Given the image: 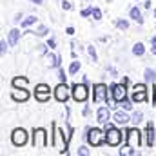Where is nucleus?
Listing matches in <instances>:
<instances>
[{
	"label": "nucleus",
	"mask_w": 156,
	"mask_h": 156,
	"mask_svg": "<svg viewBox=\"0 0 156 156\" xmlns=\"http://www.w3.org/2000/svg\"><path fill=\"white\" fill-rule=\"evenodd\" d=\"M105 142L109 144V145H118L120 142H122V133L115 129L113 125H107V131H105Z\"/></svg>",
	"instance_id": "1"
},
{
	"label": "nucleus",
	"mask_w": 156,
	"mask_h": 156,
	"mask_svg": "<svg viewBox=\"0 0 156 156\" xmlns=\"http://www.w3.org/2000/svg\"><path fill=\"white\" fill-rule=\"evenodd\" d=\"M33 145L37 149H44L47 145V134H45L44 129H35V133H33Z\"/></svg>",
	"instance_id": "2"
},
{
	"label": "nucleus",
	"mask_w": 156,
	"mask_h": 156,
	"mask_svg": "<svg viewBox=\"0 0 156 156\" xmlns=\"http://www.w3.org/2000/svg\"><path fill=\"white\" fill-rule=\"evenodd\" d=\"M11 142H13V145H16V147L26 145V144H27V133H26L24 129H15L13 134H11Z\"/></svg>",
	"instance_id": "3"
},
{
	"label": "nucleus",
	"mask_w": 156,
	"mask_h": 156,
	"mask_svg": "<svg viewBox=\"0 0 156 156\" xmlns=\"http://www.w3.org/2000/svg\"><path fill=\"white\" fill-rule=\"evenodd\" d=\"M125 138H127V145L133 147V149H138L140 144H142V136H140L138 129H129V133H127Z\"/></svg>",
	"instance_id": "4"
},
{
	"label": "nucleus",
	"mask_w": 156,
	"mask_h": 156,
	"mask_svg": "<svg viewBox=\"0 0 156 156\" xmlns=\"http://www.w3.org/2000/svg\"><path fill=\"white\" fill-rule=\"evenodd\" d=\"M87 142H89L91 145H94V147L102 145V142H104V133H102L100 129H89V134H87Z\"/></svg>",
	"instance_id": "5"
},
{
	"label": "nucleus",
	"mask_w": 156,
	"mask_h": 156,
	"mask_svg": "<svg viewBox=\"0 0 156 156\" xmlns=\"http://www.w3.org/2000/svg\"><path fill=\"white\" fill-rule=\"evenodd\" d=\"M87 87L83 85V83H76L75 87H73V98L76 100V102H85L87 100Z\"/></svg>",
	"instance_id": "6"
},
{
	"label": "nucleus",
	"mask_w": 156,
	"mask_h": 156,
	"mask_svg": "<svg viewBox=\"0 0 156 156\" xmlns=\"http://www.w3.org/2000/svg\"><path fill=\"white\" fill-rule=\"evenodd\" d=\"M69 87L66 85V83H58L56 85V89H55V98L58 100V102H67V98H69Z\"/></svg>",
	"instance_id": "7"
},
{
	"label": "nucleus",
	"mask_w": 156,
	"mask_h": 156,
	"mask_svg": "<svg viewBox=\"0 0 156 156\" xmlns=\"http://www.w3.org/2000/svg\"><path fill=\"white\" fill-rule=\"evenodd\" d=\"M35 96H37L38 102H45V100L51 96V89H49L45 83H40V85H37V93H35Z\"/></svg>",
	"instance_id": "8"
},
{
	"label": "nucleus",
	"mask_w": 156,
	"mask_h": 156,
	"mask_svg": "<svg viewBox=\"0 0 156 156\" xmlns=\"http://www.w3.org/2000/svg\"><path fill=\"white\" fill-rule=\"evenodd\" d=\"M147 100V93H145V85H134V93H133V102H145Z\"/></svg>",
	"instance_id": "9"
},
{
	"label": "nucleus",
	"mask_w": 156,
	"mask_h": 156,
	"mask_svg": "<svg viewBox=\"0 0 156 156\" xmlns=\"http://www.w3.org/2000/svg\"><path fill=\"white\" fill-rule=\"evenodd\" d=\"M105 98H107V87H105L104 83L94 85V94H93V100H94V102H102V100H105Z\"/></svg>",
	"instance_id": "10"
},
{
	"label": "nucleus",
	"mask_w": 156,
	"mask_h": 156,
	"mask_svg": "<svg viewBox=\"0 0 156 156\" xmlns=\"http://www.w3.org/2000/svg\"><path fill=\"white\" fill-rule=\"evenodd\" d=\"M111 94H113V100L120 102L125 98V83H120V85H113L111 87Z\"/></svg>",
	"instance_id": "11"
},
{
	"label": "nucleus",
	"mask_w": 156,
	"mask_h": 156,
	"mask_svg": "<svg viewBox=\"0 0 156 156\" xmlns=\"http://www.w3.org/2000/svg\"><path fill=\"white\" fill-rule=\"evenodd\" d=\"M11 96H13V100L15 102H26L27 98H29V93L22 87V89H18V87H15V91L11 93Z\"/></svg>",
	"instance_id": "12"
},
{
	"label": "nucleus",
	"mask_w": 156,
	"mask_h": 156,
	"mask_svg": "<svg viewBox=\"0 0 156 156\" xmlns=\"http://www.w3.org/2000/svg\"><path fill=\"white\" fill-rule=\"evenodd\" d=\"M55 145L64 153V149H66V144H64V134H62V131L58 129V127H55Z\"/></svg>",
	"instance_id": "13"
},
{
	"label": "nucleus",
	"mask_w": 156,
	"mask_h": 156,
	"mask_svg": "<svg viewBox=\"0 0 156 156\" xmlns=\"http://www.w3.org/2000/svg\"><path fill=\"white\" fill-rule=\"evenodd\" d=\"M96 116H98L100 123H107L109 122V107H100L98 113H96Z\"/></svg>",
	"instance_id": "14"
},
{
	"label": "nucleus",
	"mask_w": 156,
	"mask_h": 156,
	"mask_svg": "<svg viewBox=\"0 0 156 156\" xmlns=\"http://www.w3.org/2000/svg\"><path fill=\"white\" fill-rule=\"evenodd\" d=\"M18 38H20V31H18V29H11V31H9V38H7L9 45H16Z\"/></svg>",
	"instance_id": "15"
},
{
	"label": "nucleus",
	"mask_w": 156,
	"mask_h": 156,
	"mask_svg": "<svg viewBox=\"0 0 156 156\" xmlns=\"http://www.w3.org/2000/svg\"><path fill=\"white\" fill-rule=\"evenodd\" d=\"M115 122H116V123H122V125H123V123L131 122V118L127 116V115H125L123 111H118V113H115Z\"/></svg>",
	"instance_id": "16"
},
{
	"label": "nucleus",
	"mask_w": 156,
	"mask_h": 156,
	"mask_svg": "<svg viewBox=\"0 0 156 156\" xmlns=\"http://www.w3.org/2000/svg\"><path fill=\"white\" fill-rule=\"evenodd\" d=\"M147 134H149V138H147V145H149V147H153V144H156V136H154L153 123H149V127H147Z\"/></svg>",
	"instance_id": "17"
},
{
	"label": "nucleus",
	"mask_w": 156,
	"mask_h": 156,
	"mask_svg": "<svg viewBox=\"0 0 156 156\" xmlns=\"http://www.w3.org/2000/svg\"><path fill=\"white\" fill-rule=\"evenodd\" d=\"M131 18H133V20H136L138 24H142V22H144L142 13H140V9H138V7H133V9H131Z\"/></svg>",
	"instance_id": "18"
},
{
	"label": "nucleus",
	"mask_w": 156,
	"mask_h": 156,
	"mask_svg": "<svg viewBox=\"0 0 156 156\" xmlns=\"http://www.w3.org/2000/svg\"><path fill=\"white\" fill-rule=\"evenodd\" d=\"M27 85V78H15L13 80V87H26Z\"/></svg>",
	"instance_id": "19"
},
{
	"label": "nucleus",
	"mask_w": 156,
	"mask_h": 156,
	"mask_svg": "<svg viewBox=\"0 0 156 156\" xmlns=\"http://www.w3.org/2000/svg\"><path fill=\"white\" fill-rule=\"evenodd\" d=\"M133 53H134L136 56H142V55L145 53V47H144V44H136V45L133 47Z\"/></svg>",
	"instance_id": "20"
},
{
	"label": "nucleus",
	"mask_w": 156,
	"mask_h": 156,
	"mask_svg": "<svg viewBox=\"0 0 156 156\" xmlns=\"http://www.w3.org/2000/svg\"><path fill=\"white\" fill-rule=\"evenodd\" d=\"M145 80L147 82H154L156 80V73L153 69H145Z\"/></svg>",
	"instance_id": "21"
},
{
	"label": "nucleus",
	"mask_w": 156,
	"mask_h": 156,
	"mask_svg": "<svg viewBox=\"0 0 156 156\" xmlns=\"http://www.w3.org/2000/svg\"><path fill=\"white\" fill-rule=\"evenodd\" d=\"M37 22V16H27L24 22H22V27H29V26H33Z\"/></svg>",
	"instance_id": "22"
},
{
	"label": "nucleus",
	"mask_w": 156,
	"mask_h": 156,
	"mask_svg": "<svg viewBox=\"0 0 156 156\" xmlns=\"http://www.w3.org/2000/svg\"><path fill=\"white\" fill-rule=\"evenodd\" d=\"M118 105H120L122 109H125V111H129V109L133 107V105H131V102H129L127 98H123V100H120V102H118Z\"/></svg>",
	"instance_id": "23"
},
{
	"label": "nucleus",
	"mask_w": 156,
	"mask_h": 156,
	"mask_svg": "<svg viewBox=\"0 0 156 156\" xmlns=\"http://www.w3.org/2000/svg\"><path fill=\"white\" fill-rule=\"evenodd\" d=\"M78 69H80V62H73V64H71V67H69V73H71V75H75V73H78Z\"/></svg>",
	"instance_id": "24"
},
{
	"label": "nucleus",
	"mask_w": 156,
	"mask_h": 156,
	"mask_svg": "<svg viewBox=\"0 0 156 156\" xmlns=\"http://www.w3.org/2000/svg\"><path fill=\"white\" fill-rule=\"evenodd\" d=\"M116 26L120 27V29H127V27H129V22H125V20H118Z\"/></svg>",
	"instance_id": "25"
},
{
	"label": "nucleus",
	"mask_w": 156,
	"mask_h": 156,
	"mask_svg": "<svg viewBox=\"0 0 156 156\" xmlns=\"http://www.w3.org/2000/svg\"><path fill=\"white\" fill-rule=\"evenodd\" d=\"M93 16H94V20H100L102 18V11L96 7V9H93Z\"/></svg>",
	"instance_id": "26"
},
{
	"label": "nucleus",
	"mask_w": 156,
	"mask_h": 156,
	"mask_svg": "<svg viewBox=\"0 0 156 156\" xmlns=\"http://www.w3.org/2000/svg\"><path fill=\"white\" fill-rule=\"evenodd\" d=\"M45 33H47V27H45V26H40L38 31H37V35H38V37H44Z\"/></svg>",
	"instance_id": "27"
},
{
	"label": "nucleus",
	"mask_w": 156,
	"mask_h": 156,
	"mask_svg": "<svg viewBox=\"0 0 156 156\" xmlns=\"http://www.w3.org/2000/svg\"><path fill=\"white\" fill-rule=\"evenodd\" d=\"M7 44H9V42H5V40H2V42H0V53H2V55H4V53H5V49H7Z\"/></svg>",
	"instance_id": "28"
},
{
	"label": "nucleus",
	"mask_w": 156,
	"mask_h": 156,
	"mask_svg": "<svg viewBox=\"0 0 156 156\" xmlns=\"http://www.w3.org/2000/svg\"><path fill=\"white\" fill-rule=\"evenodd\" d=\"M89 15H93V9H91V7H87V9L82 11V16H89Z\"/></svg>",
	"instance_id": "29"
},
{
	"label": "nucleus",
	"mask_w": 156,
	"mask_h": 156,
	"mask_svg": "<svg viewBox=\"0 0 156 156\" xmlns=\"http://www.w3.org/2000/svg\"><path fill=\"white\" fill-rule=\"evenodd\" d=\"M142 118H144V115H142V113H134L133 120H134V122H142Z\"/></svg>",
	"instance_id": "30"
},
{
	"label": "nucleus",
	"mask_w": 156,
	"mask_h": 156,
	"mask_svg": "<svg viewBox=\"0 0 156 156\" xmlns=\"http://www.w3.org/2000/svg\"><path fill=\"white\" fill-rule=\"evenodd\" d=\"M87 51H89V55L93 56V60H96V53H94V47H87Z\"/></svg>",
	"instance_id": "31"
},
{
	"label": "nucleus",
	"mask_w": 156,
	"mask_h": 156,
	"mask_svg": "<svg viewBox=\"0 0 156 156\" xmlns=\"http://www.w3.org/2000/svg\"><path fill=\"white\" fill-rule=\"evenodd\" d=\"M62 7H64V9H71V2L64 0V2H62Z\"/></svg>",
	"instance_id": "32"
},
{
	"label": "nucleus",
	"mask_w": 156,
	"mask_h": 156,
	"mask_svg": "<svg viewBox=\"0 0 156 156\" xmlns=\"http://www.w3.org/2000/svg\"><path fill=\"white\" fill-rule=\"evenodd\" d=\"M151 45H153V53H156V37L151 38Z\"/></svg>",
	"instance_id": "33"
},
{
	"label": "nucleus",
	"mask_w": 156,
	"mask_h": 156,
	"mask_svg": "<svg viewBox=\"0 0 156 156\" xmlns=\"http://www.w3.org/2000/svg\"><path fill=\"white\" fill-rule=\"evenodd\" d=\"M47 45H49V47L53 49V47L56 45V42H55V40H53V38H49V40H47Z\"/></svg>",
	"instance_id": "34"
},
{
	"label": "nucleus",
	"mask_w": 156,
	"mask_h": 156,
	"mask_svg": "<svg viewBox=\"0 0 156 156\" xmlns=\"http://www.w3.org/2000/svg\"><path fill=\"white\" fill-rule=\"evenodd\" d=\"M66 33H67V35H75V29H73V27H67Z\"/></svg>",
	"instance_id": "35"
},
{
	"label": "nucleus",
	"mask_w": 156,
	"mask_h": 156,
	"mask_svg": "<svg viewBox=\"0 0 156 156\" xmlns=\"http://www.w3.org/2000/svg\"><path fill=\"white\" fill-rule=\"evenodd\" d=\"M78 154H87V151H85V147H80V151H78Z\"/></svg>",
	"instance_id": "36"
},
{
	"label": "nucleus",
	"mask_w": 156,
	"mask_h": 156,
	"mask_svg": "<svg viewBox=\"0 0 156 156\" xmlns=\"http://www.w3.org/2000/svg\"><path fill=\"white\" fill-rule=\"evenodd\" d=\"M33 4H42V0H31Z\"/></svg>",
	"instance_id": "37"
},
{
	"label": "nucleus",
	"mask_w": 156,
	"mask_h": 156,
	"mask_svg": "<svg viewBox=\"0 0 156 156\" xmlns=\"http://www.w3.org/2000/svg\"><path fill=\"white\" fill-rule=\"evenodd\" d=\"M153 100H154V105H156V91H154V96H153Z\"/></svg>",
	"instance_id": "38"
},
{
	"label": "nucleus",
	"mask_w": 156,
	"mask_h": 156,
	"mask_svg": "<svg viewBox=\"0 0 156 156\" xmlns=\"http://www.w3.org/2000/svg\"><path fill=\"white\" fill-rule=\"evenodd\" d=\"M154 15H156V11H154Z\"/></svg>",
	"instance_id": "39"
}]
</instances>
